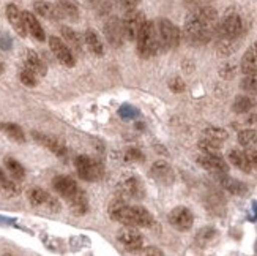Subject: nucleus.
Masks as SVG:
<instances>
[{
	"mask_svg": "<svg viewBox=\"0 0 257 256\" xmlns=\"http://www.w3.org/2000/svg\"><path fill=\"white\" fill-rule=\"evenodd\" d=\"M218 11L213 7L193 10L188 15L183 26V37L191 44H207L215 38L218 27Z\"/></svg>",
	"mask_w": 257,
	"mask_h": 256,
	"instance_id": "1",
	"label": "nucleus"
},
{
	"mask_svg": "<svg viewBox=\"0 0 257 256\" xmlns=\"http://www.w3.org/2000/svg\"><path fill=\"white\" fill-rule=\"evenodd\" d=\"M109 215L117 223L128 228H149L153 225V217L145 207L130 206L121 199H117L109 206Z\"/></svg>",
	"mask_w": 257,
	"mask_h": 256,
	"instance_id": "2",
	"label": "nucleus"
},
{
	"mask_svg": "<svg viewBox=\"0 0 257 256\" xmlns=\"http://www.w3.org/2000/svg\"><path fill=\"white\" fill-rule=\"evenodd\" d=\"M54 190L57 192L63 199H66L76 215H84L88 210V199L87 195L81 190L71 177L68 176H57L52 181Z\"/></svg>",
	"mask_w": 257,
	"mask_h": 256,
	"instance_id": "3",
	"label": "nucleus"
},
{
	"mask_svg": "<svg viewBox=\"0 0 257 256\" xmlns=\"http://www.w3.org/2000/svg\"><path fill=\"white\" fill-rule=\"evenodd\" d=\"M136 43H138V54L142 59H150L161 51L158 30H156V24L153 21L145 22Z\"/></svg>",
	"mask_w": 257,
	"mask_h": 256,
	"instance_id": "4",
	"label": "nucleus"
},
{
	"mask_svg": "<svg viewBox=\"0 0 257 256\" xmlns=\"http://www.w3.org/2000/svg\"><path fill=\"white\" fill-rule=\"evenodd\" d=\"M244 32V21L238 13H227L218 22L216 27V41L218 40H226V41H238L240 37Z\"/></svg>",
	"mask_w": 257,
	"mask_h": 256,
	"instance_id": "5",
	"label": "nucleus"
},
{
	"mask_svg": "<svg viewBox=\"0 0 257 256\" xmlns=\"http://www.w3.org/2000/svg\"><path fill=\"white\" fill-rule=\"evenodd\" d=\"M155 24H156V30H158L161 51L175 49L178 44H180L182 32L174 24V22H171L169 19H166V18H161L158 21H155Z\"/></svg>",
	"mask_w": 257,
	"mask_h": 256,
	"instance_id": "6",
	"label": "nucleus"
},
{
	"mask_svg": "<svg viewBox=\"0 0 257 256\" xmlns=\"http://www.w3.org/2000/svg\"><path fill=\"white\" fill-rule=\"evenodd\" d=\"M76 171L79 177L85 182H96L104 176V168L98 160L87 157V155H81L74 160Z\"/></svg>",
	"mask_w": 257,
	"mask_h": 256,
	"instance_id": "7",
	"label": "nucleus"
},
{
	"mask_svg": "<svg viewBox=\"0 0 257 256\" xmlns=\"http://www.w3.org/2000/svg\"><path fill=\"white\" fill-rule=\"evenodd\" d=\"M145 22H147V19H145V15L142 13V11L139 10H133V11H128V13H125L123 19H121V24H123V30H125V37L126 40H138L141 30L144 29Z\"/></svg>",
	"mask_w": 257,
	"mask_h": 256,
	"instance_id": "8",
	"label": "nucleus"
},
{
	"mask_svg": "<svg viewBox=\"0 0 257 256\" xmlns=\"http://www.w3.org/2000/svg\"><path fill=\"white\" fill-rule=\"evenodd\" d=\"M49 48H51L52 54L55 55V59H57L62 65L68 66V68H73L76 65L73 51L68 48V44H66L63 40H60L59 37H49Z\"/></svg>",
	"mask_w": 257,
	"mask_h": 256,
	"instance_id": "9",
	"label": "nucleus"
},
{
	"mask_svg": "<svg viewBox=\"0 0 257 256\" xmlns=\"http://www.w3.org/2000/svg\"><path fill=\"white\" fill-rule=\"evenodd\" d=\"M167 220H169V223L175 229H178V231H189V229L193 228V223H194V215H193V212L188 207L178 206V207L171 210V214H169V217H167Z\"/></svg>",
	"mask_w": 257,
	"mask_h": 256,
	"instance_id": "10",
	"label": "nucleus"
},
{
	"mask_svg": "<svg viewBox=\"0 0 257 256\" xmlns=\"http://www.w3.org/2000/svg\"><path fill=\"white\" fill-rule=\"evenodd\" d=\"M104 35H106V40L109 41L110 46L114 48H120L121 44L125 41V30H123V24H121V21L115 16L109 18L104 24Z\"/></svg>",
	"mask_w": 257,
	"mask_h": 256,
	"instance_id": "11",
	"label": "nucleus"
},
{
	"mask_svg": "<svg viewBox=\"0 0 257 256\" xmlns=\"http://www.w3.org/2000/svg\"><path fill=\"white\" fill-rule=\"evenodd\" d=\"M117 239L128 251H141L144 248V236L136 228H123L118 231Z\"/></svg>",
	"mask_w": 257,
	"mask_h": 256,
	"instance_id": "12",
	"label": "nucleus"
},
{
	"mask_svg": "<svg viewBox=\"0 0 257 256\" xmlns=\"http://www.w3.org/2000/svg\"><path fill=\"white\" fill-rule=\"evenodd\" d=\"M29 201L35 207H46L51 212H59L60 203L55 198H52L48 192L41 190V188H32L29 192Z\"/></svg>",
	"mask_w": 257,
	"mask_h": 256,
	"instance_id": "13",
	"label": "nucleus"
},
{
	"mask_svg": "<svg viewBox=\"0 0 257 256\" xmlns=\"http://www.w3.org/2000/svg\"><path fill=\"white\" fill-rule=\"evenodd\" d=\"M197 163L202 166L204 169L213 173L216 176L219 174H227L229 173V164L227 161L219 157V155H211V153H204L197 157Z\"/></svg>",
	"mask_w": 257,
	"mask_h": 256,
	"instance_id": "14",
	"label": "nucleus"
},
{
	"mask_svg": "<svg viewBox=\"0 0 257 256\" xmlns=\"http://www.w3.org/2000/svg\"><path fill=\"white\" fill-rule=\"evenodd\" d=\"M32 135H33V138H35V141L40 142L43 147L49 149L52 153H55L60 158H66L68 150H66L65 144L60 139L54 138V136H49V135H44V133H38V131H33Z\"/></svg>",
	"mask_w": 257,
	"mask_h": 256,
	"instance_id": "15",
	"label": "nucleus"
},
{
	"mask_svg": "<svg viewBox=\"0 0 257 256\" xmlns=\"http://www.w3.org/2000/svg\"><path fill=\"white\" fill-rule=\"evenodd\" d=\"M7 19L16 30V33L19 37H26L27 35V29H26V22H24V18H22V11H19V8L15 5V4H8L7 5Z\"/></svg>",
	"mask_w": 257,
	"mask_h": 256,
	"instance_id": "16",
	"label": "nucleus"
},
{
	"mask_svg": "<svg viewBox=\"0 0 257 256\" xmlns=\"http://www.w3.org/2000/svg\"><path fill=\"white\" fill-rule=\"evenodd\" d=\"M152 176L155 177L156 182L164 185H171L174 182V169L164 160H158L152 164Z\"/></svg>",
	"mask_w": 257,
	"mask_h": 256,
	"instance_id": "17",
	"label": "nucleus"
},
{
	"mask_svg": "<svg viewBox=\"0 0 257 256\" xmlns=\"http://www.w3.org/2000/svg\"><path fill=\"white\" fill-rule=\"evenodd\" d=\"M218 182H219V185L224 188V190H227L229 193H232V195H238V196H241V195H246L248 193V187H246V184H243V182H240V181H237V179H233V177H230V176H227V174H219L218 176Z\"/></svg>",
	"mask_w": 257,
	"mask_h": 256,
	"instance_id": "18",
	"label": "nucleus"
},
{
	"mask_svg": "<svg viewBox=\"0 0 257 256\" xmlns=\"http://www.w3.org/2000/svg\"><path fill=\"white\" fill-rule=\"evenodd\" d=\"M22 18H24V22H26L27 33H30V35L38 41L46 40V33H44L40 21L35 18V15L30 13V11H22Z\"/></svg>",
	"mask_w": 257,
	"mask_h": 256,
	"instance_id": "19",
	"label": "nucleus"
},
{
	"mask_svg": "<svg viewBox=\"0 0 257 256\" xmlns=\"http://www.w3.org/2000/svg\"><path fill=\"white\" fill-rule=\"evenodd\" d=\"M240 70L243 74L257 71V40L246 49V52L243 54L241 62H240Z\"/></svg>",
	"mask_w": 257,
	"mask_h": 256,
	"instance_id": "20",
	"label": "nucleus"
},
{
	"mask_svg": "<svg viewBox=\"0 0 257 256\" xmlns=\"http://www.w3.org/2000/svg\"><path fill=\"white\" fill-rule=\"evenodd\" d=\"M33 10H35L40 16L46 18V19H51V21L62 19V15H60L57 5H54L51 2H46V0H37V2H33Z\"/></svg>",
	"mask_w": 257,
	"mask_h": 256,
	"instance_id": "21",
	"label": "nucleus"
},
{
	"mask_svg": "<svg viewBox=\"0 0 257 256\" xmlns=\"http://www.w3.org/2000/svg\"><path fill=\"white\" fill-rule=\"evenodd\" d=\"M24 63H26V68H29L30 71H33L37 76H44V74L48 73L46 63H44L40 55L35 51H32V49H29L26 52Z\"/></svg>",
	"mask_w": 257,
	"mask_h": 256,
	"instance_id": "22",
	"label": "nucleus"
},
{
	"mask_svg": "<svg viewBox=\"0 0 257 256\" xmlns=\"http://www.w3.org/2000/svg\"><path fill=\"white\" fill-rule=\"evenodd\" d=\"M121 195L125 198H134V199H141L144 198V187L139 179L136 177H130L123 184H121Z\"/></svg>",
	"mask_w": 257,
	"mask_h": 256,
	"instance_id": "23",
	"label": "nucleus"
},
{
	"mask_svg": "<svg viewBox=\"0 0 257 256\" xmlns=\"http://www.w3.org/2000/svg\"><path fill=\"white\" fill-rule=\"evenodd\" d=\"M84 43L87 44L88 51L93 52L95 55H98V57H101V55L104 54V44H103L101 38H99V35L95 30H92V29L85 30V33H84Z\"/></svg>",
	"mask_w": 257,
	"mask_h": 256,
	"instance_id": "24",
	"label": "nucleus"
},
{
	"mask_svg": "<svg viewBox=\"0 0 257 256\" xmlns=\"http://www.w3.org/2000/svg\"><path fill=\"white\" fill-rule=\"evenodd\" d=\"M227 158L230 160V163L235 166V168H238L243 173H251L254 169L252 166H251V163L248 161L246 153H244L243 150H240V149H232V150H229Z\"/></svg>",
	"mask_w": 257,
	"mask_h": 256,
	"instance_id": "25",
	"label": "nucleus"
},
{
	"mask_svg": "<svg viewBox=\"0 0 257 256\" xmlns=\"http://www.w3.org/2000/svg\"><path fill=\"white\" fill-rule=\"evenodd\" d=\"M60 32H62V37H63L65 43L68 44V48L71 51H76L77 54H81L82 52V40L79 37V33L74 32L71 27H66V26H63L60 29Z\"/></svg>",
	"mask_w": 257,
	"mask_h": 256,
	"instance_id": "26",
	"label": "nucleus"
},
{
	"mask_svg": "<svg viewBox=\"0 0 257 256\" xmlns=\"http://www.w3.org/2000/svg\"><path fill=\"white\" fill-rule=\"evenodd\" d=\"M57 8L60 11V15H62V19H70V21H77L79 19V10H77V7L70 2V0H59L57 4Z\"/></svg>",
	"mask_w": 257,
	"mask_h": 256,
	"instance_id": "27",
	"label": "nucleus"
},
{
	"mask_svg": "<svg viewBox=\"0 0 257 256\" xmlns=\"http://www.w3.org/2000/svg\"><path fill=\"white\" fill-rule=\"evenodd\" d=\"M254 100L249 95H238L232 103V111L237 114H246L254 108Z\"/></svg>",
	"mask_w": 257,
	"mask_h": 256,
	"instance_id": "28",
	"label": "nucleus"
},
{
	"mask_svg": "<svg viewBox=\"0 0 257 256\" xmlns=\"http://www.w3.org/2000/svg\"><path fill=\"white\" fill-rule=\"evenodd\" d=\"M0 130H2L10 139H13L16 142H24L26 141L24 131H22V128L19 125H16V124H2V125H0Z\"/></svg>",
	"mask_w": 257,
	"mask_h": 256,
	"instance_id": "29",
	"label": "nucleus"
},
{
	"mask_svg": "<svg viewBox=\"0 0 257 256\" xmlns=\"http://www.w3.org/2000/svg\"><path fill=\"white\" fill-rule=\"evenodd\" d=\"M204 138L222 144L229 138V133L224 128H221V127H207L204 130Z\"/></svg>",
	"mask_w": 257,
	"mask_h": 256,
	"instance_id": "30",
	"label": "nucleus"
},
{
	"mask_svg": "<svg viewBox=\"0 0 257 256\" xmlns=\"http://www.w3.org/2000/svg\"><path fill=\"white\" fill-rule=\"evenodd\" d=\"M5 166H7L8 173L13 176V179L21 181V179H24V177H26L24 166H22L18 160H15V158H7L5 160Z\"/></svg>",
	"mask_w": 257,
	"mask_h": 256,
	"instance_id": "31",
	"label": "nucleus"
},
{
	"mask_svg": "<svg viewBox=\"0 0 257 256\" xmlns=\"http://www.w3.org/2000/svg\"><path fill=\"white\" fill-rule=\"evenodd\" d=\"M238 142L244 147H249V146L257 144V130H252V128L241 130L238 133Z\"/></svg>",
	"mask_w": 257,
	"mask_h": 256,
	"instance_id": "32",
	"label": "nucleus"
},
{
	"mask_svg": "<svg viewBox=\"0 0 257 256\" xmlns=\"http://www.w3.org/2000/svg\"><path fill=\"white\" fill-rule=\"evenodd\" d=\"M240 87L246 94H257V71H252L249 74H244V77L241 79Z\"/></svg>",
	"mask_w": 257,
	"mask_h": 256,
	"instance_id": "33",
	"label": "nucleus"
},
{
	"mask_svg": "<svg viewBox=\"0 0 257 256\" xmlns=\"http://www.w3.org/2000/svg\"><path fill=\"white\" fill-rule=\"evenodd\" d=\"M197 146L204 153H211V155H218V152L221 150V144L219 142H215V141L207 139V138L200 139Z\"/></svg>",
	"mask_w": 257,
	"mask_h": 256,
	"instance_id": "34",
	"label": "nucleus"
},
{
	"mask_svg": "<svg viewBox=\"0 0 257 256\" xmlns=\"http://www.w3.org/2000/svg\"><path fill=\"white\" fill-rule=\"evenodd\" d=\"M92 8L96 15L107 16L112 10V2L110 0H92Z\"/></svg>",
	"mask_w": 257,
	"mask_h": 256,
	"instance_id": "35",
	"label": "nucleus"
},
{
	"mask_svg": "<svg viewBox=\"0 0 257 256\" xmlns=\"http://www.w3.org/2000/svg\"><path fill=\"white\" fill-rule=\"evenodd\" d=\"M19 79L27 87H35L38 84V76L33 71H30L29 68H26V66L19 71Z\"/></svg>",
	"mask_w": 257,
	"mask_h": 256,
	"instance_id": "36",
	"label": "nucleus"
},
{
	"mask_svg": "<svg viewBox=\"0 0 257 256\" xmlns=\"http://www.w3.org/2000/svg\"><path fill=\"white\" fill-rule=\"evenodd\" d=\"M235 73H237V65L232 62L224 63L219 68V76L224 77V79H232V77L235 76Z\"/></svg>",
	"mask_w": 257,
	"mask_h": 256,
	"instance_id": "37",
	"label": "nucleus"
},
{
	"mask_svg": "<svg viewBox=\"0 0 257 256\" xmlns=\"http://www.w3.org/2000/svg\"><path fill=\"white\" fill-rule=\"evenodd\" d=\"M215 236H216V231H215L213 228H204V229H200V231H199V234H197L196 240H197L199 243H207V242H210L211 239H213Z\"/></svg>",
	"mask_w": 257,
	"mask_h": 256,
	"instance_id": "38",
	"label": "nucleus"
},
{
	"mask_svg": "<svg viewBox=\"0 0 257 256\" xmlns=\"http://www.w3.org/2000/svg\"><path fill=\"white\" fill-rule=\"evenodd\" d=\"M0 188H2V192L7 195V196H15V195H18L19 193V187L16 185V182H13V181H4L2 182V185H0Z\"/></svg>",
	"mask_w": 257,
	"mask_h": 256,
	"instance_id": "39",
	"label": "nucleus"
},
{
	"mask_svg": "<svg viewBox=\"0 0 257 256\" xmlns=\"http://www.w3.org/2000/svg\"><path fill=\"white\" fill-rule=\"evenodd\" d=\"M114 2L120 10H123L125 13H128V11L136 10V7L141 4V0H114Z\"/></svg>",
	"mask_w": 257,
	"mask_h": 256,
	"instance_id": "40",
	"label": "nucleus"
},
{
	"mask_svg": "<svg viewBox=\"0 0 257 256\" xmlns=\"http://www.w3.org/2000/svg\"><path fill=\"white\" fill-rule=\"evenodd\" d=\"M125 161L133 163V161H142L144 160V153L139 149H128L123 155Z\"/></svg>",
	"mask_w": 257,
	"mask_h": 256,
	"instance_id": "41",
	"label": "nucleus"
},
{
	"mask_svg": "<svg viewBox=\"0 0 257 256\" xmlns=\"http://www.w3.org/2000/svg\"><path fill=\"white\" fill-rule=\"evenodd\" d=\"M169 89L175 94H182L186 89V84H185V81L182 79V77L177 76V77H172V79L169 81Z\"/></svg>",
	"mask_w": 257,
	"mask_h": 256,
	"instance_id": "42",
	"label": "nucleus"
},
{
	"mask_svg": "<svg viewBox=\"0 0 257 256\" xmlns=\"http://www.w3.org/2000/svg\"><path fill=\"white\" fill-rule=\"evenodd\" d=\"M211 0H185V7L191 8V10H197V8H204V7H210Z\"/></svg>",
	"mask_w": 257,
	"mask_h": 256,
	"instance_id": "43",
	"label": "nucleus"
},
{
	"mask_svg": "<svg viewBox=\"0 0 257 256\" xmlns=\"http://www.w3.org/2000/svg\"><path fill=\"white\" fill-rule=\"evenodd\" d=\"M139 256H164V253L158 247H144L141 250Z\"/></svg>",
	"mask_w": 257,
	"mask_h": 256,
	"instance_id": "44",
	"label": "nucleus"
},
{
	"mask_svg": "<svg viewBox=\"0 0 257 256\" xmlns=\"http://www.w3.org/2000/svg\"><path fill=\"white\" fill-rule=\"evenodd\" d=\"M118 114H120L121 117H125V119H130V117H134V116H136V111H134V108L125 105V106H121V108H120Z\"/></svg>",
	"mask_w": 257,
	"mask_h": 256,
	"instance_id": "45",
	"label": "nucleus"
},
{
	"mask_svg": "<svg viewBox=\"0 0 257 256\" xmlns=\"http://www.w3.org/2000/svg\"><path fill=\"white\" fill-rule=\"evenodd\" d=\"M244 153H246L248 161L251 163L252 168H257V150H254V149H248Z\"/></svg>",
	"mask_w": 257,
	"mask_h": 256,
	"instance_id": "46",
	"label": "nucleus"
},
{
	"mask_svg": "<svg viewBox=\"0 0 257 256\" xmlns=\"http://www.w3.org/2000/svg\"><path fill=\"white\" fill-rule=\"evenodd\" d=\"M0 48L2 49H10L11 48V38L7 33H0Z\"/></svg>",
	"mask_w": 257,
	"mask_h": 256,
	"instance_id": "47",
	"label": "nucleus"
},
{
	"mask_svg": "<svg viewBox=\"0 0 257 256\" xmlns=\"http://www.w3.org/2000/svg\"><path fill=\"white\" fill-rule=\"evenodd\" d=\"M5 181V176H4V173H2V169H0V185H2V182Z\"/></svg>",
	"mask_w": 257,
	"mask_h": 256,
	"instance_id": "48",
	"label": "nucleus"
},
{
	"mask_svg": "<svg viewBox=\"0 0 257 256\" xmlns=\"http://www.w3.org/2000/svg\"><path fill=\"white\" fill-rule=\"evenodd\" d=\"M5 71V66H4V63L2 62H0V74H2Z\"/></svg>",
	"mask_w": 257,
	"mask_h": 256,
	"instance_id": "49",
	"label": "nucleus"
},
{
	"mask_svg": "<svg viewBox=\"0 0 257 256\" xmlns=\"http://www.w3.org/2000/svg\"><path fill=\"white\" fill-rule=\"evenodd\" d=\"M4 256H13V254H10V253H5Z\"/></svg>",
	"mask_w": 257,
	"mask_h": 256,
	"instance_id": "50",
	"label": "nucleus"
}]
</instances>
